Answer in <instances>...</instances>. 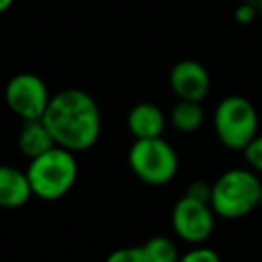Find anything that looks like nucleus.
I'll list each match as a JSON object with an SVG mask.
<instances>
[{
    "label": "nucleus",
    "instance_id": "obj_1",
    "mask_svg": "<svg viewBox=\"0 0 262 262\" xmlns=\"http://www.w3.org/2000/svg\"><path fill=\"white\" fill-rule=\"evenodd\" d=\"M43 123L51 131L55 145L82 151L96 143L100 135V113L94 98L80 88H66L49 98Z\"/></svg>",
    "mask_w": 262,
    "mask_h": 262
},
{
    "label": "nucleus",
    "instance_id": "obj_2",
    "mask_svg": "<svg viewBox=\"0 0 262 262\" xmlns=\"http://www.w3.org/2000/svg\"><path fill=\"white\" fill-rule=\"evenodd\" d=\"M76 176L78 164L74 151L59 145L33 158L27 168V178L33 194L45 201H55L70 192L76 182Z\"/></svg>",
    "mask_w": 262,
    "mask_h": 262
},
{
    "label": "nucleus",
    "instance_id": "obj_3",
    "mask_svg": "<svg viewBox=\"0 0 262 262\" xmlns=\"http://www.w3.org/2000/svg\"><path fill=\"white\" fill-rule=\"evenodd\" d=\"M260 180L244 168L227 170L211 186V207L225 219H237L258 207Z\"/></svg>",
    "mask_w": 262,
    "mask_h": 262
},
{
    "label": "nucleus",
    "instance_id": "obj_4",
    "mask_svg": "<svg viewBox=\"0 0 262 262\" xmlns=\"http://www.w3.org/2000/svg\"><path fill=\"white\" fill-rule=\"evenodd\" d=\"M213 125L219 141L229 149H244L258 129V115L254 104L244 96L223 98L213 115Z\"/></svg>",
    "mask_w": 262,
    "mask_h": 262
},
{
    "label": "nucleus",
    "instance_id": "obj_5",
    "mask_svg": "<svg viewBox=\"0 0 262 262\" xmlns=\"http://www.w3.org/2000/svg\"><path fill=\"white\" fill-rule=\"evenodd\" d=\"M129 166L137 178L158 186L174 178L178 170V156L162 137L135 139L129 149Z\"/></svg>",
    "mask_w": 262,
    "mask_h": 262
},
{
    "label": "nucleus",
    "instance_id": "obj_6",
    "mask_svg": "<svg viewBox=\"0 0 262 262\" xmlns=\"http://www.w3.org/2000/svg\"><path fill=\"white\" fill-rule=\"evenodd\" d=\"M6 104L12 113H16L23 121L41 119L47 104L49 94L45 82L35 74H16L8 80L4 90Z\"/></svg>",
    "mask_w": 262,
    "mask_h": 262
},
{
    "label": "nucleus",
    "instance_id": "obj_7",
    "mask_svg": "<svg viewBox=\"0 0 262 262\" xmlns=\"http://www.w3.org/2000/svg\"><path fill=\"white\" fill-rule=\"evenodd\" d=\"M172 225L184 242L201 244L213 231V211L209 203L184 194L172 209Z\"/></svg>",
    "mask_w": 262,
    "mask_h": 262
},
{
    "label": "nucleus",
    "instance_id": "obj_8",
    "mask_svg": "<svg viewBox=\"0 0 262 262\" xmlns=\"http://www.w3.org/2000/svg\"><path fill=\"white\" fill-rule=\"evenodd\" d=\"M170 86L180 100L201 102L209 92V72L194 59H182L170 70Z\"/></svg>",
    "mask_w": 262,
    "mask_h": 262
},
{
    "label": "nucleus",
    "instance_id": "obj_9",
    "mask_svg": "<svg viewBox=\"0 0 262 262\" xmlns=\"http://www.w3.org/2000/svg\"><path fill=\"white\" fill-rule=\"evenodd\" d=\"M31 194L33 190L27 172L12 166H0V207L4 209L23 207L31 199Z\"/></svg>",
    "mask_w": 262,
    "mask_h": 262
},
{
    "label": "nucleus",
    "instance_id": "obj_10",
    "mask_svg": "<svg viewBox=\"0 0 262 262\" xmlns=\"http://www.w3.org/2000/svg\"><path fill=\"white\" fill-rule=\"evenodd\" d=\"M164 113L151 102H139L129 111L127 125L135 139L160 137L164 131Z\"/></svg>",
    "mask_w": 262,
    "mask_h": 262
},
{
    "label": "nucleus",
    "instance_id": "obj_11",
    "mask_svg": "<svg viewBox=\"0 0 262 262\" xmlns=\"http://www.w3.org/2000/svg\"><path fill=\"white\" fill-rule=\"evenodd\" d=\"M51 147H55V139H53L51 131L47 129V125L43 123V119L25 121L20 133H18V149L27 158L33 160V158L49 151Z\"/></svg>",
    "mask_w": 262,
    "mask_h": 262
},
{
    "label": "nucleus",
    "instance_id": "obj_12",
    "mask_svg": "<svg viewBox=\"0 0 262 262\" xmlns=\"http://www.w3.org/2000/svg\"><path fill=\"white\" fill-rule=\"evenodd\" d=\"M170 121H172V125L178 131H184V133H190V131L199 129L201 123H203L201 102H194V100H178L172 106Z\"/></svg>",
    "mask_w": 262,
    "mask_h": 262
},
{
    "label": "nucleus",
    "instance_id": "obj_13",
    "mask_svg": "<svg viewBox=\"0 0 262 262\" xmlns=\"http://www.w3.org/2000/svg\"><path fill=\"white\" fill-rule=\"evenodd\" d=\"M141 256H143V262H178L176 246L172 244V239L164 235H156L147 239L141 246Z\"/></svg>",
    "mask_w": 262,
    "mask_h": 262
},
{
    "label": "nucleus",
    "instance_id": "obj_14",
    "mask_svg": "<svg viewBox=\"0 0 262 262\" xmlns=\"http://www.w3.org/2000/svg\"><path fill=\"white\" fill-rule=\"evenodd\" d=\"M244 151H246L248 164H250L254 170L262 172V135H260V137H254V139L244 147Z\"/></svg>",
    "mask_w": 262,
    "mask_h": 262
},
{
    "label": "nucleus",
    "instance_id": "obj_15",
    "mask_svg": "<svg viewBox=\"0 0 262 262\" xmlns=\"http://www.w3.org/2000/svg\"><path fill=\"white\" fill-rule=\"evenodd\" d=\"M178 262H221V260L211 248H194L186 252L182 258H178Z\"/></svg>",
    "mask_w": 262,
    "mask_h": 262
},
{
    "label": "nucleus",
    "instance_id": "obj_16",
    "mask_svg": "<svg viewBox=\"0 0 262 262\" xmlns=\"http://www.w3.org/2000/svg\"><path fill=\"white\" fill-rule=\"evenodd\" d=\"M106 262H143L141 248H119L108 254Z\"/></svg>",
    "mask_w": 262,
    "mask_h": 262
},
{
    "label": "nucleus",
    "instance_id": "obj_17",
    "mask_svg": "<svg viewBox=\"0 0 262 262\" xmlns=\"http://www.w3.org/2000/svg\"><path fill=\"white\" fill-rule=\"evenodd\" d=\"M256 14H260V12H258L254 0H246V2H242V4L235 8V12H233L235 20L242 23V25H250V23L256 18Z\"/></svg>",
    "mask_w": 262,
    "mask_h": 262
},
{
    "label": "nucleus",
    "instance_id": "obj_18",
    "mask_svg": "<svg viewBox=\"0 0 262 262\" xmlns=\"http://www.w3.org/2000/svg\"><path fill=\"white\" fill-rule=\"evenodd\" d=\"M186 196L190 199H196V201H203V203H209L211 205V186L205 184V182H192L188 188H186Z\"/></svg>",
    "mask_w": 262,
    "mask_h": 262
},
{
    "label": "nucleus",
    "instance_id": "obj_19",
    "mask_svg": "<svg viewBox=\"0 0 262 262\" xmlns=\"http://www.w3.org/2000/svg\"><path fill=\"white\" fill-rule=\"evenodd\" d=\"M12 2H14V0H0V14L6 12V10L12 6Z\"/></svg>",
    "mask_w": 262,
    "mask_h": 262
},
{
    "label": "nucleus",
    "instance_id": "obj_20",
    "mask_svg": "<svg viewBox=\"0 0 262 262\" xmlns=\"http://www.w3.org/2000/svg\"><path fill=\"white\" fill-rule=\"evenodd\" d=\"M254 4H256V8H258V12L262 14V0H254Z\"/></svg>",
    "mask_w": 262,
    "mask_h": 262
},
{
    "label": "nucleus",
    "instance_id": "obj_21",
    "mask_svg": "<svg viewBox=\"0 0 262 262\" xmlns=\"http://www.w3.org/2000/svg\"><path fill=\"white\" fill-rule=\"evenodd\" d=\"M258 205L262 207V186H260V199H258Z\"/></svg>",
    "mask_w": 262,
    "mask_h": 262
}]
</instances>
